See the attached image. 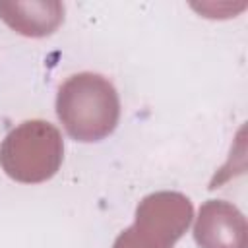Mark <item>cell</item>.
<instances>
[{
	"label": "cell",
	"instance_id": "6da1fadb",
	"mask_svg": "<svg viewBox=\"0 0 248 248\" xmlns=\"http://www.w3.org/2000/svg\"><path fill=\"white\" fill-rule=\"evenodd\" d=\"M56 114L64 130L78 141H99L112 134L120 118L114 85L93 72L70 76L56 93Z\"/></svg>",
	"mask_w": 248,
	"mask_h": 248
},
{
	"label": "cell",
	"instance_id": "5b68a950",
	"mask_svg": "<svg viewBox=\"0 0 248 248\" xmlns=\"http://www.w3.org/2000/svg\"><path fill=\"white\" fill-rule=\"evenodd\" d=\"M0 17L27 37L50 35L64 19L60 2H0Z\"/></svg>",
	"mask_w": 248,
	"mask_h": 248
},
{
	"label": "cell",
	"instance_id": "3957f363",
	"mask_svg": "<svg viewBox=\"0 0 248 248\" xmlns=\"http://www.w3.org/2000/svg\"><path fill=\"white\" fill-rule=\"evenodd\" d=\"M192 221V203L178 192H155L136 209V223L112 248H172Z\"/></svg>",
	"mask_w": 248,
	"mask_h": 248
},
{
	"label": "cell",
	"instance_id": "277c9868",
	"mask_svg": "<svg viewBox=\"0 0 248 248\" xmlns=\"http://www.w3.org/2000/svg\"><path fill=\"white\" fill-rule=\"evenodd\" d=\"M244 215L229 202L209 200L200 207L194 238L200 248H248Z\"/></svg>",
	"mask_w": 248,
	"mask_h": 248
},
{
	"label": "cell",
	"instance_id": "7a4b0ae2",
	"mask_svg": "<svg viewBox=\"0 0 248 248\" xmlns=\"http://www.w3.org/2000/svg\"><path fill=\"white\" fill-rule=\"evenodd\" d=\"M64 155L62 136L45 120H25L0 145V165L6 174L23 184L45 182L56 174Z\"/></svg>",
	"mask_w": 248,
	"mask_h": 248
}]
</instances>
